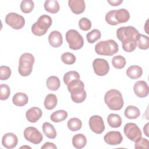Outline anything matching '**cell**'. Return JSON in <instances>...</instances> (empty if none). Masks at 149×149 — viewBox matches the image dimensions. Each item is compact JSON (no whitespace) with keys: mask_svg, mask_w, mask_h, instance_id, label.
I'll return each mask as SVG.
<instances>
[{"mask_svg":"<svg viewBox=\"0 0 149 149\" xmlns=\"http://www.w3.org/2000/svg\"><path fill=\"white\" fill-rule=\"evenodd\" d=\"M138 30L133 26L121 27L116 30V36L122 43L123 49L127 52H133L137 47Z\"/></svg>","mask_w":149,"mask_h":149,"instance_id":"1","label":"cell"},{"mask_svg":"<svg viewBox=\"0 0 149 149\" xmlns=\"http://www.w3.org/2000/svg\"><path fill=\"white\" fill-rule=\"evenodd\" d=\"M67 87L73 102L81 103L86 100L87 94L84 90V84L80 79L72 81L67 85Z\"/></svg>","mask_w":149,"mask_h":149,"instance_id":"2","label":"cell"},{"mask_svg":"<svg viewBox=\"0 0 149 149\" xmlns=\"http://www.w3.org/2000/svg\"><path fill=\"white\" fill-rule=\"evenodd\" d=\"M104 101L108 107L113 111L120 110L124 104L122 94L116 89L109 90L105 93Z\"/></svg>","mask_w":149,"mask_h":149,"instance_id":"3","label":"cell"},{"mask_svg":"<svg viewBox=\"0 0 149 149\" xmlns=\"http://www.w3.org/2000/svg\"><path fill=\"white\" fill-rule=\"evenodd\" d=\"M118 43L113 40L101 41L95 46V52L100 55L112 56L118 52Z\"/></svg>","mask_w":149,"mask_h":149,"instance_id":"4","label":"cell"},{"mask_svg":"<svg viewBox=\"0 0 149 149\" xmlns=\"http://www.w3.org/2000/svg\"><path fill=\"white\" fill-rule=\"evenodd\" d=\"M34 61V56L30 53L26 52L20 56L18 71L22 76L26 77L31 74Z\"/></svg>","mask_w":149,"mask_h":149,"instance_id":"5","label":"cell"},{"mask_svg":"<svg viewBox=\"0 0 149 149\" xmlns=\"http://www.w3.org/2000/svg\"><path fill=\"white\" fill-rule=\"evenodd\" d=\"M51 17L47 15H42L31 26V31L37 36L44 35L52 24Z\"/></svg>","mask_w":149,"mask_h":149,"instance_id":"6","label":"cell"},{"mask_svg":"<svg viewBox=\"0 0 149 149\" xmlns=\"http://www.w3.org/2000/svg\"><path fill=\"white\" fill-rule=\"evenodd\" d=\"M65 37L70 49L78 50L83 47L84 40L83 37L77 30L73 29L68 30L66 33Z\"/></svg>","mask_w":149,"mask_h":149,"instance_id":"7","label":"cell"},{"mask_svg":"<svg viewBox=\"0 0 149 149\" xmlns=\"http://www.w3.org/2000/svg\"><path fill=\"white\" fill-rule=\"evenodd\" d=\"M5 22L12 29L19 30L24 27L25 24V19L22 15L16 13L11 12L6 16Z\"/></svg>","mask_w":149,"mask_h":149,"instance_id":"8","label":"cell"},{"mask_svg":"<svg viewBox=\"0 0 149 149\" xmlns=\"http://www.w3.org/2000/svg\"><path fill=\"white\" fill-rule=\"evenodd\" d=\"M23 136L26 140L34 144H40L43 139L41 133L37 128L32 126L27 127L24 129Z\"/></svg>","mask_w":149,"mask_h":149,"instance_id":"9","label":"cell"},{"mask_svg":"<svg viewBox=\"0 0 149 149\" xmlns=\"http://www.w3.org/2000/svg\"><path fill=\"white\" fill-rule=\"evenodd\" d=\"M125 136L131 141H135L141 137L142 133L138 126L134 123H126L123 128Z\"/></svg>","mask_w":149,"mask_h":149,"instance_id":"10","label":"cell"},{"mask_svg":"<svg viewBox=\"0 0 149 149\" xmlns=\"http://www.w3.org/2000/svg\"><path fill=\"white\" fill-rule=\"evenodd\" d=\"M93 67L94 73L100 76H103L109 72V65L107 61L102 58H96L93 61Z\"/></svg>","mask_w":149,"mask_h":149,"instance_id":"11","label":"cell"},{"mask_svg":"<svg viewBox=\"0 0 149 149\" xmlns=\"http://www.w3.org/2000/svg\"><path fill=\"white\" fill-rule=\"evenodd\" d=\"M90 129L96 134H101L105 130V125L101 116L93 115L90 117L88 122Z\"/></svg>","mask_w":149,"mask_h":149,"instance_id":"12","label":"cell"},{"mask_svg":"<svg viewBox=\"0 0 149 149\" xmlns=\"http://www.w3.org/2000/svg\"><path fill=\"white\" fill-rule=\"evenodd\" d=\"M104 140L107 144L116 146L122 143L123 137L121 133L118 131H111L105 134L104 137Z\"/></svg>","mask_w":149,"mask_h":149,"instance_id":"13","label":"cell"},{"mask_svg":"<svg viewBox=\"0 0 149 149\" xmlns=\"http://www.w3.org/2000/svg\"><path fill=\"white\" fill-rule=\"evenodd\" d=\"M134 94L140 98H144L148 95L149 87L147 83L144 80L137 81L133 86Z\"/></svg>","mask_w":149,"mask_h":149,"instance_id":"14","label":"cell"},{"mask_svg":"<svg viewBox=\"0 0 149 149\" xmlns=\"http://www.w3.org/2000/svg\"><path fill=\"white\" fill-rule=\"evenodd\" d=\"M18 143V139L16 134L13 133L5 134L2 139V146L8 149L15 148Z\"/></svg>","mask_w":149,"mask_h":149,"instance_id":"15","label":"cell"},{"mask_svg":"<svg viewBox=\"0 0 149 149\" xmlns=\"http://www.w3.org/2000/svg\"><path fill=\"white\" fill-rule=\"evenodd\" d=\"M42 112L40 108L34 107L28 109L26 113V117L27 120L31 123H36L42 116Z\"/></svg>","mask_w":149,"mask_h":149,"instance_id":"16","label":"cell"},{"mask_svg":"<svg viewBox=\"0 0 149 149\" xmlns=\"http://www.w3.org/2000/svg\"><path fill=\"white\" fill-rule=\"evenodd\" d=\"M68 5L72 12L76 15L82 13L86 8L85 2L83 0H69Z\"/></svg>","mask_w":149,"mask_h":149,"instance_id":"17","label":"cell"},{"mask_svg":"<svg viewBox=\"0 0 149 149\" xmlns=\"http://www.w3.org/2000/svg\"><path fill=\"white\" fill-rule=\"evenodd\" d=\"M48 42L54 48H58L63 43L62 34L58 31H52L48 36Z\"/></svg>","mask_w":149,"mask_h":149,"instance_id":"18","label":"cell"},{"mask_svg":"<svg viewBox=\"0 0 149 149\" xmlns=\"http://www.w3.org/2000/svg\"><path fill=\"white\" fill-rule=\"evenodd\" d=\"M114 17L118 24L127 22L130 19V13L127 10L124 8L115 10Z\"/></svg>","mask_w":149,"mask_h":149,"instance_id":"19","label":"cell"},{"mask_svg":"<svg viewBox=\"0 0 149 149\" xmlns=\"http://www.w3.org/2000/svg\"><path fill=\"white\" fill-rule=\"evenodd\" d=\"M126 74L131 79H137L142 76L143 69L139 66L132 65L127 68Z\"/></svg>","mask_w":149,"mask_h":149,"instance_id":"20","label":"cell"},{"mask_svg":"<svg viewBox=\"0 0 149 149\" xmlns=\"http://www.w3.org/2000/svg\"><path fill=\"white\" fill-rule=\"evenodd\" d=\"M29 101V98L27 95L24 93H16L13 98L12 102L13 104L17 107H23L27 104Z\"/></svg>","mask_w":149,"mask_h":149,"instance_id":"21","label":"cell"},{"mask_svg":"<svg viewBox=\"0 0 149 149\" xmlns=\"http://www.w3.org/2000/svg\"><path fill=\"white\" fill-rule=\"evenodd\" d=\"M86 144L87 139L83 134H76L72 138V144L76 148L80 149L84 148Z\"/></svg>","mask_w":149,"mask_h":149,"instance_id":"22","label":"cell"},{"mask_svg":"<svg viewBox=\"0 0 149 149\" xmlns=\"http://www.w3.org/2000/svg\"><path fill=\"white\" fill-rule=\"evenodd\" d=\"M124 115L127 119H135L140 116V112L137 107L133 105H129L125 109Z\"/></svg>","mask_w":149,"mask_h":149,"instance_id":"23","label":"cell"},{"mask_svg":"<svg viewBox=\"0 0 149 149\" xmlns=\"http://www.w3.org/2000/svg\"><path fill=\"white\" fill-rule=\"evenodd\" d=\"M44 134L49 139H54L56 137V132L54 126L49 122H44L42 126Z\"/></svg>","mask_w":149,"mask_h":149,"instance_id":"24","label":"cell"},{"mask_svg":"<svg viewBox=\"0 0 149 149\" xmlns=\"http://www.w3.org/2000/svg\"><path fill=\"white\" fill-rule=\"evenodd\" d=\"M44 9L46 11L51 13H56L59 10V4L56 0H47L44 2Z\"/></svg>","mask_w":149,"mask_h":149,"instance_id":"25","label":"cell"},{"mask_svg":"<svg viewBox=\"0 0 149 149\" xmlns=\"http://www.w3.org/2000/svg\"><path fill=\"white\" fill-rule=\"evenodd\" d=\"M57 97L54 94H48L45 100L44 105L45 108L48 110H51L54 109L57 105Z\"/></svg>","mask_w":149,"mask_h":149,"instance_id":"26","label":"cell"},{"mask_svg":"<svg viewBox=\"0 0 149 149\" xmlns=\"http://www.w3.org/2000/svg\"><path fill=\"white\" fill-rule=\"evenodd\" d=\"M108 125L113 128L119 127L122 125L121 117L116 113H111L107 117Z\"/></svg>","mask_w":149,"mask_h":149,"instance_id":"27","label":"cell"},{"mask_svg":"<svg viewBox=\"0 0 149 149\" xmlns=\"http://www.w3.org/2000/svg\"><path fill=\"white\" fill-rule=\"evenodd\" d=\"M46 85L47 88L51 91L57 90L61 85L60 80L59 78L55 76H49L46 81Z\"/></svg>","mask_w":149,"mask_h":149,"instance_id":"28","label":"cell"},{"mask_svg":"<svg viewBox=\"0 0 149 149\" xmlns=\"http://www.w3.org/2000/svg\"><path fill=\"white\" fill-rule=\"evenodd\" d=\"M67 117L68 112L65 110L61 109L53 112L50 116V119L52 122L58 123L63 121L67 118Z\"/></svg>","mask_w":149,"mask_h":149,"instance_id":"29","label":"cell"},{"mask_svg":"<svg viewBox=\"0 0 149 149\" xmlns=\"http://www.w3.org/2000/svg\"><path fill=\"white\" fill-rule=\"evenodd\" d=\"M137 46L141 49H147L149 47V38L142 34H139L137 37Z\"/></svg>","mask_w":149,"mask_h":149,"instance_id":"30","label":"cell"},{"mask_svg":"<svg viewBox=\"0 0 149 149\" xmlns=\"http://www.w3.org/2000/svg\"><path fill=\"white\" fill-rule=\"evenodd\" d=\"M68 127L72 132H76L79 130L82 126L81 121L77 118H72L70 119L67 123Z\"/></svg>","mask_w":149,"mask_h":149,"instance_id":"31","label":"cell"},{"mask_svg":"<svg viewBox=\"0 0 149 149\" xmlns=\"http://www.w3.org/2000/svg\"><path fill=\"white\" fill-rule=\"evenodd\" d=\"M126 63L125 58L122 55H117L113 57L112 59V64L113 66L118 69H123Z\"/></svg>","mask_w":149,"mask_h":149,"instance_id":"32","label":"cell"},{"mask_svg":"<svg viewBox=\"0 0 149 149\" xmlns=\"http://www.w3.org/2000/svg\"><path fill=\"white\" fill-rule=\"evenodd\" d=\"M34 3L31 0H23L21 2L20 8L22 12L24 13H30L34 9Z\"/></svg>","mask_w":149,"mask_h":149,"instance_id":"33","label":"cell"},{"mask_svg":"<svg viewBox=\"0 0 149 149\" xmlns=\"http://www.w3.org/2000/svg\"><path fill=\"white\" fill-rule=\"evenodd\" d=\"M101 33L99 30L94 29L91 31L88 32L86 35V38L87 41L90 43L93 44L96 42L97 40L101 38Z\"/></svg>","mask_w":149,"mask_h":149,"instance_id":"34","label":"cell"},{"mask_svg":"<svg viewBox=\"0 0 149 149\" xmlns=\"http://www.w3.org/2000/svg\"><path fill=\"white\" fill-rule=\"evenodd\" d=\"M80 75L77 72L72 70L66 73L63 76V79L65 84L67 86L72 81L77 79H80Z\"/></svg>","mask_w":149,"mask_h":149,"instance_id":"35","label":"cell"},{"mask_svg":"<svg viewBox=\"0 0 149 149\" xmlns=\"http://www.w3.org/2000/svg\"><path fill=\"white\" fill-rule=\"evenodd\" d=\"M76 56L70 52H65L61 56L62 61L66 65H72L76 62Z\"/></svg>","mask_w":149,"mask_h":149,"instance_id":"36","label":"cell"},{"mask_svg":"<svg viewBox=\"0 0 149 149\" xmlns=\"http://www.w3.org/2000/svg\"><path fill=\"white\" fill-rule=\"evenodd\" d=\"M10 94V87L8 85L5 84H1L0 85V99L1 100H7Z\"/></svg>","mask_w":149,"mask_h":149,"instance_id":"37","label":"cell"},{"mask_svg":"<svg viewBox=\"0 0 149 149\" xmlns=\"http://www.w3.org/2000/svg\"><path fill=\"white\" fill-rule=\"evenodd\" d=\"M11 69L8 66H1L0 67V79L6 80L8 79L11 75Z\"/></svg>","mask_w":149,"mask_h":149,"instance_id":"38","label":"cell"},{"mask_svg":"<svg viewBox=\"0 0 149 149\" xmlns=\"http://www.w3.org/2000/svg\"><path fill=\"white\" fill-rule=\"evenodd\" d=\"M79 26L83 31H87L91 27V22L87 17H82L79 20Z\"/></svg>","mask_w":149,"mask_h":149,"instance_id":"39","label":"cell"},{"mask_svg":"<svg viewBox=\"0 0 149 149\" xmlns=\"http://www.w3.org/2000/svg\"><path fill=\"white\" fill-rule=\"evenodd\" d=\"M134 148L136 149L138 148H148L149 147V142L148 140L146 139H144L142 137L138 139L136 141H134Z\"/></svg>","mask_w":149,"mask_h":149,"instance_id":"40","label":"cell"},{"mask_svg":"<svg viewBox=\"0 0 149 149\" xmlns=\"http://www.w3.org/2000/svg\"><path fill=\"white\" fill-rule=\"evenodd\" d=\"M114 13H115V10H110L106 14L105 17V21L107 22V23L112 26L117 25L114 17Z\"/></svg>","mask_w":149,"mask_h":149,"instance_id":"41","label":"cell"},{"mask_svg":"<svg viewBox=\"0 0 149 149\" xmlns=\"http://www.w3.org/2000/svg\"><path fill=\"white\" fill-rule=\"evenodd\" d=\"M41 149H47V148H51V149H56V146L52 143L51 142H47L44 144L41 147Z\"/></svg>","mask_w":149,"mask_h":149,"instance_id":"42","label":"cell"},{"mask_svg":"<svg viewBox=\"0 0 149 149\" xmlns=\"http://www.w3.org/2000/svg\"><path fill=\"white\" fill-rule=\"evenodd\" d=\"M107 2L111 5L116 6L121 4L123 2V1L122 0H111V1H107Z\"/></svg>","mask_w":149,"mask_h":149,"instance_id":"43","label":"cell"},{"mask_svg":"<svg viewBox=\"0 0 149 149\" xmlns=\"http://www.w3.org/2000/svg\"><path fill=\"white\" fill-rule=\"evenodd\" d=\"M148 125H149V123H147L145 125V126H144V127H143L144 133L145 135H146V136H147V137L149 136V135H148Z\"/></svg>","mask_w":149,"mask_h":149,"instance_id":"44","label":"cell"}]
</instances>
